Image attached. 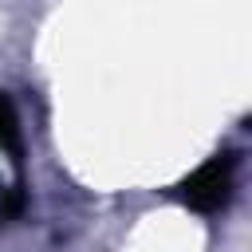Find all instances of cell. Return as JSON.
<instances>
[{"label":"cell","instance_id":"7a4b0ae2","mask_svg":"<svg viewBox=\"0 0 252 252\" xmlns=\"http://www.w3.org/2000/svg\"><path fill=\"white\" fill-rule=\"evenodd\" d=\"M0 146L12 154V161H20L24 154V142H20V118H16V106L12 98L0 91Z\"/></svg>","mask_w":252,"mask_h":252},{"label":"cell","instance_id":"6da1fadb","mask_svg":"<svg viewBox=\"0 0 252 252\" xmlns=\"http://www.w3.org/2000/svg\"><path fill=\"white\" fill-rule=\"evenodd\" d=\"M232 173H236V158L232 154H213L201 169H193L177 185V197L197 213H217L232 197Z\"/></svg>","mask_w":252,"mask_h":252}]
</instances>
